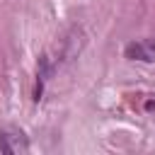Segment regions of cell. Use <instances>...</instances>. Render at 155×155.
Returning a JSON list of instances; mask_svg holds the SVG:
<instances>
[{
    "label": "cell",
    "mask_w": 155,
    "mask_h": 155,
    "mask_svg": "<svg viewBox=\"0 0 155 155\" xmlns=\"http://www.w3.org/2000/svg\"><path fill=\"white\" fill-rule=\"evenodd\" d=\"M85 46V36H82V31L80 29H73L65 39H63V48H61V58L63 61H70V58H75L78 53H80V48Z\"/></svg>",
    "instance_id": "cell-1"
},
{
    "label": "cell",
    "mask_w": 155,
    "mask_h": 155,
    "mask_svg": "<svg viewBox=\"0 0 155 155\" xmlns=\"http://www.w3.org/2000/svg\"><path fill=\"white\" fill-rule=\"evenodd\" d=\"M126 56L133 58V61H148V63H153L155 61V41L131 44V46H126Z\"/></svg>",
    "instance_id": "cell-2"
}]
</instances>
